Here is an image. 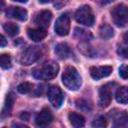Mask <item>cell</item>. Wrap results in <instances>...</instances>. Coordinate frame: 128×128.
<instances>
[{
	"instance_id": "6da1fadb",
	"label": "cell",
	"mask_w": 128,
	"mask_h": 128,
	"mask_svg": "<svg viewBox=\"0 0 128 128\" xmlns=\"http://www.w3.org/2000/svg\"><path fill=\"white\" fill-rule=\"evenodd\" d=\"M59 71V65L54 61L45 62L41 67H36L33 69L32 74L37 79L50 80L57 76Z\"/></svg>"
},
{
	"instance_id": "7a4b0ae2",
	"label": "cell",
	"mask_w": 128,
	"mask_h": 128,
	"mask_svg": "<svg viewBox=\"0 0 128 128\" xmlns=\"http://www.w3.org/2000/svg\"><path fill=\"white\" fill-rule=\"evenodd\" d=\"M62 82L66 88L70 90H77L80 88L82 80L78 71L74 67L68 66L62 74Z\"/></svg>"
},
{
	"instance_id": "3957f363",
	"label": "cell",
	"mask_w": 128,
	"mask_h": 128,
	"mask_svg": "<svg viewBox=\"0 0 128 128\" xmlns=\"http://www.w3.org/2000/svg\"><path fill=\"white\" fill-rule=\"evenodd\" d=\"M111 18L116 26H126L128 23V6L122 3L114 6L111 10Z\"/></svg>"
},
{
	"instance_id": "277c9868",
	"label": "cell",
	"mask_w": 128,
	"mask_h": 128,
	"mask_svg": "<svg viewBox=\"0 0 128 128\" xmlns=\"http://www.w3.org/2000/svg\"><path fill=\"white\" fill-rule=\"evenodd\" d=\"M75 19L78 23L85 26H92L95 21V17L92 12V9L88 5L81 6L75 12Z\"/></svg>"
},
{
	"instance_id": "5b68a950",
	"label": "cell",
	"mask_w": 128,
	"mask_h": 128,
	"mask_svg": "<svg viewBox=\"0 0 128 128\" xmlns=\"http://www.w3.org/2000/svg\"><path fill=\"white\" fill-rule=\"evenodd\" d=\"M41 56V50L37 46H30L26 48L20 57V62L22 65H30L36 62Z\"/></svg>"
},
{
	"instance_id": "8992f818",
	"label": "cell",
	"mask_w": 128,
	"mask_h": 128,
	"mask_svg": "<svg viewBox=\"0 0 128 128\" xmlns=\"http://www.w3.org/2000/svg\"><path fill=\"white\" fill-rule=\"evenodd\" d=\"M54 29H55V32L59 36H66L69 33V30H70V18H69L67 13L62 14L57 18V20L55 22Z\"/></svg>"
},
{
	"instance_id": "52a82bcc",
	"label": "cell",
	"mask_w": 128,
	"mask_h": 128,
	"mask_svg": "<svg viewBox=\"0 0 128 128\" xmlns=\"http://www.w3.org/2000/svg\"><path fill=\"white\" fill-rule=\"evenodd\" d=\"M47 97H48V100L50 101V103L55 108L60 107L62 105L63 99H64V95H63L61 89L58 86H51L48 89Z\"/></svg>"
},
{
	"instance_id": "ba28073f",
	"label": "cell",
	"mask_w": 128,
	"mask_h": 128,
	"mask_svg": "<svg viewBox=\"0 0 128 128\" xmlns=\"http://www.w3.org/2000/svg\"><path fill=\"white\" fill-rule=\"evenodd\" d=\"M111 99H112V89L110 87V84L102 86L99 90V99H98L99 106L102 108L109 106V104L111 103Z\"/></svg>"
},
{
	"instance_id": "9c48e42d",
	"label": "cell",
	"mask_w": 128,
	"mask_h": 128,
	"mask_svg": "<svg viewBox=\"0 0 128 128\" xmlns=\"http://www.w3.org/2000/svg\"><path fill=\"white\" fill-rule=\"evenodd\" d=\"M51 19H52V13L49 10H42L39 13H37V15L35 16L34 22L39 26V28L46 29L47 27H49Z\"/></svg>"
},
{
	"instance_id": "30bf717a",
	"label": "cell",
	"mask_w": 128,
	"mask_h": 128,
	"mask_svg": "<svg viewBox=\"0 0 128 128\" xmlns=\"http://www.w3.org/2000/svg\"><path fill=\"white\" fill-rule=\"evenodd\" d=\"M52 120H53V115L51 111L48 108H44L37 114L35 122L39 127H45L48 124H50Z\"/></svg>"
},
{
	"instance_id": "8fae6325",
	"label": "cell",
	"mask_w": 128,
	"mask_h": 128,
	"mask_svg": "<svg viewBox=\"0 0 128 128\" xmlns=\"http://www.w3.org/2000/svg\"><path fill=\"white\" fill-rule=\"evenodd\" d=\"M111 72H112L111 66H100V67H91L90 68V75L95 80H99L101 78L107 77L111 74Z\"/></svg>"
},
{
	"instance_id": "7c38bea8",
	"label": "cell",
	"mask_w": 128,
	"mask_h": 128,
	"mask_svg": "<svg viewBox=\"0 0 128 128\" xmlns=\"http://www.w3.org/2000/svg\"><path fill=\"white\" fill-rule=\"evenodd\" d=\"M7 16L15 18L20 21H24L27 18V11L22 7H9L7 10Z\"/></svg>"
},
{
	"instance_id": "4fadbf2b",
	"label": "cell",
	"mask_w": 128,
	"mask_h": 128,
	"mask_svg": "<svg viewBox=\"0 0 128 128\" xmlns=\"http://www.w3.org/2000/svg\"><path fill=\"white\" fill-rule=\"evenodd\" d=\"M28 37L34 41V42H39L41 40H43L46 36H47V31L46 29L43 28H33V29H28L27 31Z\"/></svg>"
},
{
	"instance_id": "5bb4252c",
	"label": "cell",
	"mask_w": 128,
	"mask_h": 128,
	"mask_svg": "<svg viewBox=\"0 0 128 128\" xmlns=\"http://www.w3.org/2000/svg\"><path fill=\"white\" fill-rule=\"evenodd\" d=\"M55 54L60 59H66L71 56V49L67 43H59L55 47Z\"/></svg>"
},
{
	"instance_id": "9a60e30c",
	"label": "cell",
	"mask_w": 128,
	"mask_h": 128,
	"mask_svg": "<svg viewBox=\"0 0 128 128\" xmlns=\"http://www.w3.org/2000/svg\"><path fill=\"white\" fill-rule=\"evenodd\" d=\"M69 122L74 128H82L85 124V119L82 115L76 113V112H70L68 115Z\"/></svg>"
},
{
	"instance_id": "2e32d148",
	"label": "cell",
	"mask_w": 128,
	"mask_h": 128,
	"mask_svg": "<svg viewBox=\"0 0 128 128\" xmlns=\"http://www.w3.org/2000/svg\"><path fill=\"white\" fill-rule=\"evenodd\" d=\"M115 98L118 103L121 104H127L128 103V87L127 86H121L116 90Z\"/></svg>"
},
{
	"instance_id": "e0dca14e",
	"label": "cell",
	"mask_w": 128,
	"mask_h": 128,
	"mask_svg": "<svg viewBox=\"0 0 128 128\" xmlns=\"http://www.w3.org/2000/svg\"><path fill=\"white\" fill-rule=\"evenodd\" d=\"M114 128H128V115L121 112L114 121Z\"/></svg>"
},
{
	"instance_id": "ac0fdd59",
	"label": "cell",
	"mask_w": 128,
	"mask_h": 128,
	"mask_svg": "<svg viewBox=\"0 0 128 128\" xmlns=\"http://www.w3.org/2000/svg\"><path fill=\"white\" fill-rule=\"evenodd\" d=\"M13 104H14V96H13L12 93H9L6 96L4 107H3V110H2V116L3 117L8 116L10 114V111H11V109L13 107Z\"/></svg>"
},
{
	"instance_id": "d6986e66",
	"label": "cell",
	"mask_w": 128,
	"mask_h": 128,
	"mask_svg": "<svg viewBox=\"0 0 128 128\" xmlns=\"http://www.w3.org/2000/svg\"><path fill=\"white\" fill-rule=\"evenodd\" d=\"M99 35L103 39H109V38L113 37L114 31H113V29H112L111 26H109L107 24H103L99 28Z\"/></svg>"
},
{
	"instance_id": "ffe728a7",
	"label": "cell",
	"mask_w": 128,
	"mask_h": 128,
	"mask_svg": "<svg viewBox=\"0 0 128 128\" xmlns=\"http://www.w3.org/2000/svg\"><path fill=\"white\" fill-rule=\"evenodd\" d=\"M3 29L4 31L9 35V36H15L19 33V27L14 24V23H11V22H8V23H5L3 25Z\"/></svg>"
},
{
	"instance_id": "44dd1931",
	"label": "cell",
	"mask_w": 128,
	"mask_h": 128,
	"mask_svg": "<svg viewBox=\"0 0 128 128\" xmlns=\"http://www.w3.org/2000/svg\"><path fill=\"white\" fill-rule=\"evenodd\" d=\"M75 36L79 39V40H89L90 38H92V35L89 31H86L84 29H80V28H76L75 29Z\"/></svg>"
},
{
	"instance_id": "7402d4cb",
	"label": "cell",
	"mask_w": 128,
	"mask_h": 128,
	"mask_svg": "<svg viewBox=\"0 0 128 128\" xmlns=\"http://www.w3.org/2000/svg\"><path fill=\"white\" fill-rule=\"evenodd\" d=\"M32 88H33V85L31 83H29V82H22L21 84L18 85L17 90L21 94H27V93H29L32 90Z\"/></svg>"
},
{
	"instance_id": "603a6c76",
	"label": "cell",
	"mask_w": 128,
	"mask_h": 128,
	"mask_svg": "<svg viewBox=\"0 0 128 128\" xmlns=\"http://www.w3.org/2000/svg\"><path fill=\"white\" fill-rule=\"evenodd\" d=\"M0 65L3 69H8L11 67V57L8 54H2L0 56Z\"/></svg>"
},
{
	"instance_id": "cb8c5ba5",
	"label": "cell",
	"mask_w": 128,
	"mask_h": 128,
	"mask_svg": "<svg viewBox=\"0 0 128 128\" xmlns=\"http://www.w3.org/2000/svg\"><path fill=\"white\" fill-rule=\"evenodd\" d=\"M107 125V121L104 116H99L97 119H95L92 122V127L93 128H105Z\"/></svg>"
},
{
	"instance_id": "d4e9b609",
	"label": "cell",
	"mask_w": 128,
	"mask_h": 128,
	"mask_svg": "<svg viewBox=\"0 0 128 128\" xmlns=\"http://www.w3.org/2000/svg\"><path fill=\"white\" fill-rule=\"evenodd\" d=\"M76 106L77 108H79L80 110H83V111H89L91 110V106L88 104L87 101L81 99V100H77L76 101Z\"/></svg>"
},
{
	"instance_id": "484cf974",
	"label": "cell",
	"mask_w": 128,
	"mask_h": 128,
	"mask_svg": "<svg viewBox=\"0 0 128 128\" xmlns=\"http://www.w3.org/2000/svg\"><path fill=\"white\" fill-rule=\"evenodd\" d=\"M117 53L122 58L128 59V45H121L117 49Z\"/></svg>"
},
{
	"instance_id": "4316f807",
	"label": "cell",
	"mask_w": 128,
	"mask_h": 128,
	"mask_svg": "<svg viewBox=\"0 0 128 128\" xmlns=\"http://www.w3.org/2000/svg\"><path fill=\"white\" fill-rule=\"evenodd\" d=\"M119 75L123 79H128V65L124 64L119 68Z\"/></svg>"
},
{
	"instance_id": "83f0119b",
	"label": "cell",
	"mask_w": 128,
	"mask_h": 128,
	"mask_svg": "<svg viewBox=\"0 0 128 128\" xmlns=\"http://www.w3.org/2000/svg\"><path fill=\"white\" fill-rule=\"evenodd\" d=\"M11 128H29V127L27 125H24V124H21V123L13 122L12 125H11Z\"/></svg>"
},
{
	"instance_id": "f1b7e54d",
	"label": "cell",
	"mask_w": 128,
	"mask_h": 128,
	"mask_svg": "<svg viewBox=\"0 0 128 128\" xmlns=\"http://www.w3.org/2000/svg\"><path fill=\"white\" fill-rule=\"evenodd\" d=\"M20 118H21L22 120L28 121V120H29V113H28V112H23V113L20 115Z\"/></svg>"
},
{
	"instance_id": "f546056e",
	"label": "cell",
	"mask_w": 128,
	"mask_h": 128,
	"mask_svg": "<svg viewBox=\"0 0 128 128\" xmlns=\"http://www.w3.org/2000/svg\"><path fill=\"white\" fill-rule=\"evenodd\" d=\"M0 39H1V40H0V41H1L0 46H1V47H4V46L6 45V43H7V42H6V39H5V37H4L3 35H1V36H0Z\"/></svg>"
},
{
	"instance_id": "4dcf8cb0",
	"label": "cell",
	"mask_w": 128,
	"mask_h": 128,
	"mask_svg": "<svg viewBox=\"0 0 128 128\" xmlns=\"http://www.w3.org/2000/svg\"><path fill=\"white\" fill-rule=\"evenodd\" d=\"M124 40H125L126 42H128V32H127V33L124 35Z\"/></svg>"
},
{
	"instance_id": "1f68e13d",
	"label": "cell",
	"mask_w": 128,
	"mask_h": 128,
	"mask_svg": "<svg viewBox=\"0 0 128 128\" xmlns=\"http://www.w3.org/2000/svg\"><path fill=\"white\" fill-rule=\"evenodd\" d=\"M3 128H6V127H3Z\"/></svg>"
}]
</instances>
